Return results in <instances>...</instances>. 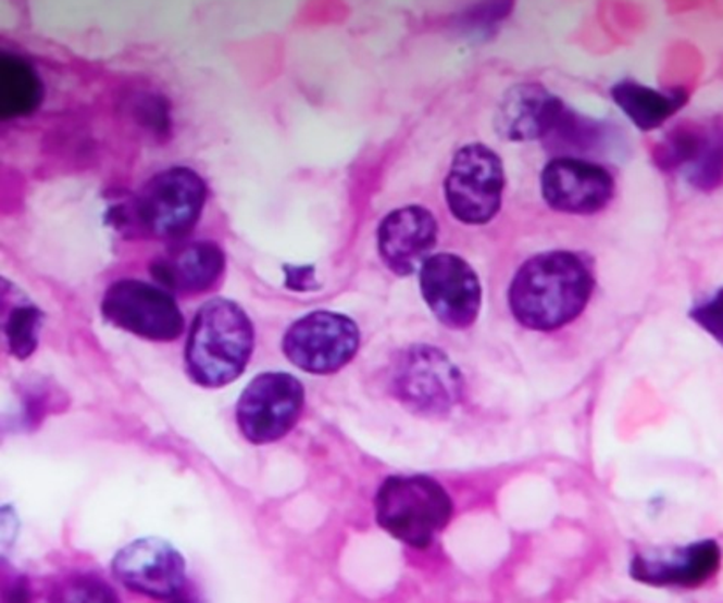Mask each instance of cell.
<instances>
[{
    "instance_id": "cell-16",
    "label": "cell",
    "mask_w": 723,
    "mask_h": 603,
    "mask_svg": "<svg viewBox=\"0 0 723 603\" xmlns=\"http://www.w3.org/2000/svg\"><path fill=\"white\" fill-rule=\"evenodd\" d=\"M722 549L714 540H700L676 549L669 556H635L631 574L635 580L657 588H699L720 570Z\"/></svg>"
},
{
    "instance_id": "cell-23",
    "label": "cell",
    "mask_w": 723,
    "mask_h": 603,
    "mask_svg": "<svg viewBox=\"0 0 723 603\" xmlns=\"http://www.w3.org/2000/svg\"><path fill=\"white\" fill-rule=\"evenodd\" d=\"M172 603H191V602H187V600H173Z\"/></svg>"
},
{
    "instance_id": "cell-18",
    "label": "cell",
    "mask_w": 723,
    "mask_h": 603,
    "mask_svg": "<svg viewBox=\"0 0 723 603\" xmlns=\"http://www.w3.org/2000/svg\"><path fill=\"white\" fill-rule=\"evenodd\" d=\"M611 98L640 131H653L685 106L688 95L683 89H653L635 80H620L612 85Z\"/></svg>"
},
{
    "instance_id": "cell-8",
    "label": "cell",
    "mask_w": 723,
    "mask_h": 603,
    "mask_svg": "<svg viewBox=\"0 0 723 603\" xmlns=\"http://www.w3.org/2000/svg\"><path fill=\"white\" fill-rule=\"evenodd\" d=\"M359 347V325L332 311L297 319L283 337L286 359L309 375H334L353 361Z\"/></svg>"
},
{
    "instance_id": "cell-10",
    "label": "cell",
    "mask_w": 723,
    "mask_h": 603,
    "mask_svg": "<svg viewBox=\"0 0 723 603\" xmlns=\"http://www.w3.org/2000/svg\"><path fill=\"white\" fill-rule=\"evenodd\" d=\"M425 304L439 323L452 330L472 327L482 304V285L472 265L458 254L439 253L421 267Z\"/></svg>"
},
{
    "instance_id": "cell-3",
    "label": "cell",
    "mask_w": 723,
    "mask_h": 603,
    "mask_svg": "<svg viewBox=\"0 0 723 603\" xmlns=\"http://www.w3.org/2000/svg\"><path fill=\"white\" fill-rule=\"evenodd\" d=\"M205 201V180L195 169L175 166L150 178L119 209L117 221L149 239H183L197 226Z\"/></svg>"
},
{
    "instance_id": "cell-1",
    "label": "cell",
    "mask_w": 723,
    "mask_h": 603,
    "mask_svg": "<svg viewBox=\"0 0 723 603\" xmlns=\"http://www.w3.org/2000/svg\"><path fill=\"white\" fill-rule=\"evenodd\" d=\"M588 262L570 251H551L529 257L513 276L509 304L523 327L552 332L574 322L593 293Z\"/></svg>"
},
{
    "instance_id": "cell-2",
    "label": "cell",
    "mask_w": 723,
    "mask_h": 603,
    "mask_svg": "<svg viewBox=\"0 0 723 603\" xmlns=\"http://www.w3.org/2000/svg\"><path fill=\"white\" fill-rule=\"evenodd\" d=\"M254 350V327L234 300L212 299L198 309L187 336L186 373L192 384L221 389L240 378Z\"/></svg>"
},
{
    "instance_id": "cell-12",
    "label": "cell",
    "mask_w": 723,
    "mask_h": 603,
    "mask_svg": "<svg viewBox=\"0 0 723 603\" xmlns=\"http://www.w3.org/2000/svg\"><path fill=\"white\" fill-rule=\"evenodd\" d=\"M655 161L665 172L682 169L699 191H714L723 184V127L680 124L660 141Z\"/></svg>"
},
{
    "instance_id": "cell-22",
    "label": "cell",
    "mask_w": 723,
    "mask_h": 603,
    "mask_svg": "<svg viewBox=\"0 0 723 603\" xmlns=\"http://www.w3.org/2000/svg\"><path fill=\"white\" fill-rule=\"evenodd\" d=\"M4 603H30L28 588L24 580H14L13 585L8 586Z\"/></svg>"
},
{
    "instance_id": "cell-15",
    "label": "cell",
    "mask_w": 723,
    "mask_h": 603,
    "mask_svg": "<svg viewBox=\"0 0 723 603\" xmlns=\"http://www.w3.org/2000/svg\"><path fill=\"white\" fill-rule=\"evenodd\" d=\"M566 104L538 81L510 87L496 110L495 129L507 141L546 140Z\"/></svg>"
},
{
    "instance_id": "cell-9",
    "label": "cell",
    "mask_w": 723,
    "mask_h": 603,
    "mask_svg": "<svg viewBox=\"0 0 723 603\" xmlns=\"http://www.w3.org/2000/svg\"><path fill=\"white\" fill-rule=\"evenodd\" d=\"M303 402V385L295 376L263 373L252 379L238 399V429L251 443H274L297 426Z\"/></svg>"
},
{
    "instance_id": "cell-14",
    "label": "cell",
    "mask_w": 723,
    "mask_h": 603,
    "mask_svg": "<svg viewBox=\"0 0 723 603\" xmlns=\"http://www.w3.org/2000/svg\"><path fill=\"white\" fill-rule=\"evenodd\" d=\"M438 242V221L421 205L402 206L382 221L378 253L388 271L411 276L424 265Z\"/></svg>"
},
{
    "instance_id": "cell-5",
    "label": "cell",
    "mask_w": 723,
    "mask_h": 603,
    "mask_svg": "<svg viewBox=\"0 0 723 603\" xmlns=\"http://www.w3.org/2000/svg\"><path fill=\"white\" fill-rule=\"evenodd\" d=\"M390 389L411 413L438 418L452 413L461 402L464 379L444 351L415 344L397 356Z\"/></svg>"
},
{
    "instance_id": "cell-11",
    "label": "cell",
    "mask_w": 723,
    "mask_h": 603,
    "mask_svg": "<svg viewBox=\"0 0 723 603\" xmlns=\"http://www.w3.org/2000/svg\"><path fill=\"white\" fill-rule=\"evenodd\" d=\"M541 194L547 205L563 214H597L612 200L614 178L600 164L560 155L541 172Z\"/></svg>"
},
{
    "instance_id": "cell-7",
    "label": "cell",
    "mask_w": 723,
    "mask_h": 603,
    "mask_svg": "<svg viewBox=\"0 0 723 603\" xmlns=\"http://www.w3.org/2000/svg\"><path fill=\"white\" fill-rule=\"evenodd\" d=\"M101 313L113 327L147 341H175L186 330V319L172 293L138 279H121L108 286Z\"/></svg>"
},
{
    "instance_id": "cell-19",
    "label": "cell",
    "mask_w": 723,
    "mask_h": 603,
    "mask_svg": "<svg viewBox=\"0 0 723 603\" xmlns=\"http://www.w3.org/2000/svg\"><path fill=\"white\" fill-rule=\"evenodd\" d=\"M42 313L36 305L22 304L5 316L4 334L8 348L20 361H25L38 348Z\"/></svg>"
},
{
    "instance_id": "cell-6",
    "label": "cell",
    "mask_w": 723,
    "mask_h": 603,
    "mask_svg": "<svg viewBox=\"0 0 723 603\" xmlns=\"http://www.w3.org/2000/svg\"><path fill=\"white\" fill-rule=\"evenodd\" d=\"M504 169L500 155L484 143L459 149L445 178L448 211L464 225H487L500 211Z\"/></svg>"
},
{
    "instance_id": "cell-4",
    "label": "cell",
    "mask_w": 723,
    "mask_h": 603,
    "mask_svg": "<svg viewBox=\"0 0 723 603\" xmlns=\"http://www.w3.org/2000/svg\"><path fill=\"white\" fill-rule=\"evenodd\" d=\"M376 519L388 535L411 548L425 549L452 517V500L441 483L424 475H399L382 483Z\"/></svg>"
},
{
    "instance_id": "cell-13",
    "label": "cell",
    "mask_w": 723,
    "mask_h": 603,
    "mask_svg": "<svg viewBox=\"0 0 723 603\" xmlns=\"http://www.w3.org/2000/svg\"><path fill=\"white\" fill-rule=\"evenodd\" d=\"M113 574L127 590L152 599H170L183 588L186 563L169 542L141 538L119 552L113 560Z\"/></svg>"
},
{
    "instance_id": "cell-21",
    "label": "cell",
    "mask_w": 723,
    "mask_h": 603,
    "mask_svg": "<svg viewBox=\"0 0 723 603\" xmlns=\"http://www.w3.org/2000/svg\"><path fill=\"white\" fill-rule=\"evenodd\" d=\"M690 318L723 348V288L697 302L691 307Z\"/></svg>"
},
{
    "instance_id": "cell-17",
    "label": "cell",
    "mask_w": 723,
    "mask_h": 603,
    "mask_svg": "<svg viewBox=\"0 0 723 603\" xmlns=\"http://www.w3.org/2000/svg\"><path fill=\"white\" fill-rule=\"evenodd\" d=\"M224 253L214 242H191L155 257L150 272L161 288L177 296H200L223 276Z\"/></svg>"
},
{
    "instance_id": "cell-20",
    "label": "cell",
    "mask_w": 723,
    "mask_h": 603,
    "mask_svg": "<svg viewBox=\"0 0 723 603\" xmlns=\"http://www.w3.org/2000/svg\"><path fill=\"white\" fill-rule=\"evenodd\" d=\"M50 603H119V596L107 580L92 574H75L53 586Z\"/></svg>"
}]
</instances>
